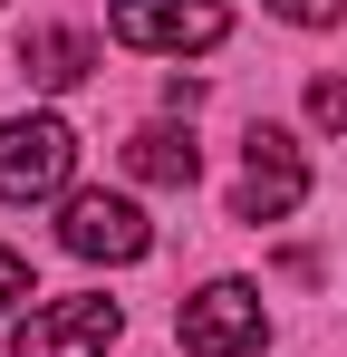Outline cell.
Listing matches in <instances>:
<instances>
[{"instance_id": "8992f818", "label": "cell", "mask_w": 347, "mask_h": 357, "mask_svg": "<svg viewBox=\"0 0 347 357\" xmlns=\"http://www.w3.org/2000/svg\"><path fill=\"white\" fill-rule=\"evenodd\" d=\"M58 241H68L77 261H145V251H155V222H145L125 193H68Z\"/></svg>"}, {"instance_id": "6da1fadb", "label": "cell", "mask_w": 347, "mask_h": 357, "mask_svg": "<svg viewBox=\"0 0 347 357\" xmlns=\"http://www.w3.org/2000/svg\"><path fill=\"white\" fill-rule=\"evenodd\" d=\"M174 338H183V357H261L270 348L261 290L251 280H203V290L174 309Z\"/></svg>"}, {"instance_id": "52a82bcc", "label": "cell", "mask_w": 347, "mask_h": 357, "mask_svg": "<svg viewBox=\"0 0 347 357\" xmlns=\"http://www.w3.org/2000/svg\"><path fill=\"white\" fill-rule=\"evenodd\" d=\"M10 68H20L29 87H77V77L97 68V39H87V29H29Z\"/></svg>"}, {"instance_id": "8fae6325", "label": "cell", "mask_w": 347, "mask_h": 357, "mask_svg": "<svg viewBox=\"0 0 347 357\" xmlns=\"http://www.w3.org/2000/svg\"><path fill=\"white\" fill-rule=\"evenodd\" d=\"M20 299H29V261L0 241V309H20Z\"/></svg>"}, {"instance_id": "30bf717a", "label": "cell", "mask_w": 347, "mask_h": 357, "mask_svg": "<svg viewBox=\"0 0 347 357\" xmlns=\"http://www.w3.org/2000/svg\"><path fill=\"white\" fill-rule=\"evenodd\" d=\"M280 20H299V29H338L347 20V0H270Z\"/></svg>"}, {"instance_id": "5b68a950", "label": "cell", "mask_w": 347, "mask_h": 357, "mask_svg": "<svg viewBox=\"0 0 347 357\" xmlns=\"http://www.w3.org/2000/svg\"><path fill=\"white\" fill-rule=\"evenodd\" d=\"M309 203V165H299V145H289L280 126H251L241 135V193H231V213L241 222H280Z\"/></svg>"}, {"instance_id": "277c9868", "label": "cell", "mask_w": 347, "mask_h": 357, "mask_svg": "<svg viewBox=\"0 0 347 357\" xmlns=\"http://www.w3.org/2000/svg\"><path fill=\"white\" fill-rule=\"evenodd\" d=\"M107 29L125 39V49H222L231 39V10L222 0H116L107 10Z\"/></svg>"}, {"instance_id": "ba28073f", "label": "cell", "mask_w": 347, "mask_h": 357, "mask_svg": "<svg viewBox=\"0 0 347 357\" xmlns=\"http://www.w3.org/2000/svg\"><path fill=\"white\" fill-rule=\"evenodd\" d=\"M125 174H135V183H174V193H183V183L203 174V155H193L183 126H145V135L125 145Z\"/></svg>"}, {"instance_id": "3957f363", "label": "cell", "mask_w": 347, "mask_h": 357, "mask_svg": "<svg viewBox=\"0 0 347 357\" xmlns=\"http://www.w3.org/2000/svg\"><path fill=\"white\" fill-rule=\"evenodd\" d=\"M125 338V309L116 299H49L10 328V357H107Z\"/></svg>"}, {"instance_id": "7a4b0ae2", "label": "cell", "mask_w": 347, "mask_h": 357, "mask_svg": "<svg viewBox=\"0 0 347 357\" xmlns=\"http://www.w3.org/2000/svg\"><path fill=\"white\" fill-rule=\"evenodd\" d=\"M77 174V135L58 116H10L0 126V203H49Z\"/></svg>"}, {"instance_id": "9c48e42d", "label": "cell", "mask_w": 347, "mask_h": 357, "mask_svg": "<svg viewBox=\"0 0 347 357\" xmlns=\"http://www.w3.org/2000/svg\"><path fill=\"white\" fill-rule=\"evenodd\" d=\"M309 116L328 135H347V77H309Z\"/></svg>"}]
</instances>
